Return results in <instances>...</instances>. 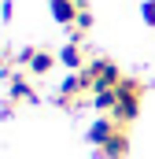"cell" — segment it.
<instances>
[{
    "label": "cell",
    "instance_id": "cell-1",
    "mask_svg": "<svg viewBox=\"0 0 155 159\" xmlns=\"http://www.w3.org/2000/svg\"><path fill=\"white\" fill-rule=\"evenodd\" d=\"M89 144L96 148L100 159H126L129 156V126H122L111 115H100L89 126Z\"/></svg>",
    "mask_w": 155,
    "mask_h": 159
},
{
    "label": "cell",
    "instance_id": "cell-2",
    "mask_svg": "<svg viewBox=\"0 0 155 159\" xmlns=\"http://www.w3.org/2000/svg\"><path fill=\"white\" fill-rule=\"evenodd\" d=\"M140 100H144V81L133 78V74H126L122 85H118V107H115L111 119H118L122 126L137 122V115H140Z\"/></svg>",
    "mask_w": 155,
    "mask_h": 159
},
{
    "label": "cell",
    "instance_id": "cell-3",
    "mask_svg": "<svg viewBox=\"0 0 155 159\" xmlns=\"http://www.w3.org/2000/svg\"><path fill=\"white\" fill-rule=\"evenodd\" d=\"M85 74L92 78V93L96 89H118L122 85V70H118L115 59H107V56H96V59H89V67H85Z\"/></svg>",
    "mask_w": 155,
    "mask_h": 159
},
{
    "label": "cell",
    "instance_id": "cell-4",
    "mask_svg": "<svg viewBox=\"0 0 155 159\" xmlns=\"http://www.w3.org/2000/svg\"><path fill=\"white\" fill-rule=\"evenodd\" d=\"M59 63H63V67H70V70H85V67H89L81 41H67V44H63V52H59Z\"/></svg>",
    "mask_w": 155,
    "mask_h": 159
},
{
    "label": "cell",
    "instance_id": "cell-5",
    "mask_svg": "<svg viewBox=\"0 0 155 159\" xmlns=\"http://www.w3.org/2000/svg\"><path fill=\"white\" fill-rule=\"evenodd\" d=\"M55 63H59V56H52V52H48V48H37V52H33V59H30V67H26V70H30V74H33V78H44V74H52V67H55Z\"/></svg>",
    "mask_w": 155,
    "mask_h": 159
},
{
    "label": "cell",
    "instance_id": "cell-6",
    "mask_svg": "<svg viewBox=\"0 0 155 159\" xmlns=\"http://www.w3.org/2000/svg\"><path fill=\"white\" fill-rule=\"evenodd\" d=\"M7 89H11V100H22V104H37V93H33L30 78H22V74H11Z\"/></svg>",
    "mask_w": 155,
    "mask_h": 159
},
{
    "label": "cell",
    "instance_id": "cell-7",
    "mask_svg": "<svg viewBox=\"0 0 155 159\" xmlns=\"http://www.w3.org/2000/svg\"><path fill=\"white\" fill-rule=\"evenodd\" d=\"M92 107H96L100 115H115V107H118V89H96V93H92Z\"/></svg>",
    "mask_w": 155,
    "mask_h": 159
},
{
    "label": "cell",
    "instance_id": "cell-8",
    "mask_svg": "<svg viewBox=\"0 0 155 159\" xmlns=\"http://www.w3.org/2000/svg\"><path fill=\"white\" fill-rule=\"evenodd\" d=\"M140 15H144L148 26H155V0H144V4H140Z\"/></svg>",
    "mask_w": 155,
    "mask_h": 159
},
{
    "label": "cell",
    "instance_id": "cell-9",
    "mask_svg": "<svg viewBox=\"0 0 155 159\" xmlns=\"http://www.w3.org/2000/svg\"><path fill=\"white\" fill-rule=\"evenodd\" d=\"M89 26H92V15H89V11H81V15H78V22H74V30H81V34H85Z\"/></svg>",
    "mask_w": 155,
    "mask_h": 159
},
{
    "label": "cell",
    "instance_id": "cell-10",
    "mask_svg": "<svg viewBox=\"0 0 155 159\" xmlns=\"http://www.w3.org/2000/svg\"><path fill=\"white\" fill-rule=\"evenodd\" d=\"M48 4H55V0H48Z\"/></svg>",
    "mask_w": 155,
    "mask_h": 159
}]
</instances>
